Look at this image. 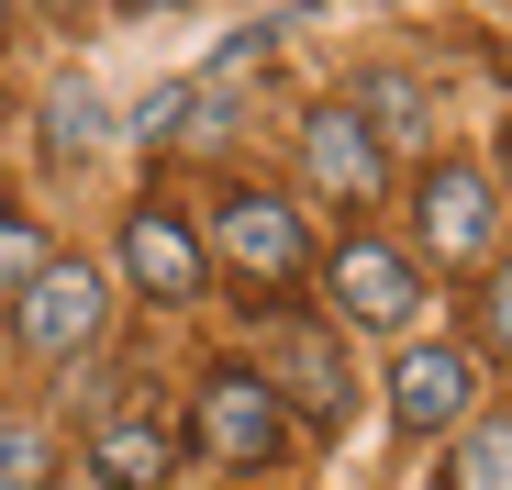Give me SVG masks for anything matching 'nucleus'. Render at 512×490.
Returning a JSON list of instances; mask_svg holds the SVG:
<instances>
[{
    "label": "nucleus",
    "instance_id": "nucleus-4",
    "mask_svg": "<svg viewBox=\"0 0 512 490\" xmlns=\"http://www.w3.org/2000/svg\"><path fill=\"white\" fill-rule=\"evenodd\" d=\"M123 268H134V290L145 301H201V279H212V234L190 223V212H167V201H145V212H123Z\"/></svg>",
    "mask_w": 512,
    "mask_h": 490
},
{
    "label": "nucleus",
    "instance_id": "nucleus-5",
    "mask_svg": "<svg viewBox=\"0 0 512 490\" xmlns=\"http://www.w3.org/2000/svg\"><path fill=\"white\" fill-rule=\"evenodd\" d=\"M268 368H279L268 390H290V401H301L312 424H346V413H357V368H346V323H301V312H290L279 335H268Z\"/></svg>",
    "mask_w": 512,
    "mask_h": 490
},
{
    "label": "nucleus",
    "instance_id": "nucleus-17",
    "mask_svg": "<svg viewBox=\"0 0 512 490\" xmlns=\"http://www.w3.org/2000/svg\"><path fill=\"white\" fill-rule=\"evenodd\" d=\"M123 12H190V0H123Z\"/></svg>",
    "mask_w": 512,
    "mask_h": 490
},
{
    "label": "nucleus",
    "instance_id": "nucleus-14",
    "mask_svg": "<svg viewBox=\"0 0 512 490\" xmlns=\"http://www.w3.org/2000/svg\"><path fill=\"white\" fill-rule=\"evenodd\" d=\"M34 279H45V234H34V212L0 201V301H23Z\"/></svg>",
    "mask_w": 512,
    "mask_h": 490
},
{
    "label": "nucleus",
    "instance_id": "nucleus-7",
    "mask_svg": "<svg viewBox=\"0 0 512 490\" xmlns=\"http://www.w3.org/2000/svg\"><path fill=\"white\" fill-rule=\"evenodd\" d=\"M201 446H212L223 468H268V457L290 446V413H279V390H268V379H245V368L201 379Z\"/></svg>",
    "mask_w": 512,
    "mask_h": 490
},
{
    "label": "nucleus",
    "instance_id": "nucleus-12",
    "mask_svg": "<svg viewBox=\"0 0 512 490\" xmlns=\"http://www.w3.org/2000/svg\"><path fill=\"white\" fill-rule=\"evenodd\" d=\"M357 112H368V134H390V145H423V134H435V101H423L401 67H379V78H368Z\"/></svg>",
    "mask_w": 512,
    "mask_h": 490
},
{
    "label": "nucleus",
    "instance_id": "nucleus-6",
    "mask_svg": "<svg viewBox=\"0 0 512 490\" xmlns=\"http://www.w3.org/2000/svg\"><path fill=\"white\" fill-rule=\"evenodd\" d=\"M323 279H334V323H368V335H412V312H423L412 257H390V245H368V234L334 245Z\"/></svg>",
    "mask_w": 512,
    "mask_h": 490
},
{
    "label": "nucleus",
    "instance_id": "nucleus-10",
    "mask_svg": "<svg viewBox=\"0 0 512 490\" xmlns=\"http://www.w3.org/2000/svg\"><path fill=\"white\" fill-rule=\"evenodd\" d=\"M90 468H101V490H167L179 446H167V424H134V413H112V424L90 435Z\"/></svg>",
    "mask_w": 512,
    "mask_h": 490
},
{
    "label": "nucleus",
    "instance_id": "nucleus-3",
    "mask_svg": "<svg viewBox=\"0 0 512 490\" xmlns=\"http://www.w3.org/2000/svg\"><path fill=\"white\" fill-rule=\"evenodd\" d=\"M412 234H423V257L435 268H490V245H501V201L479 168H457V156H435L412 190Z\"/></svg>",
    "mask_w": 512,
    "mask_h": 490
},
{
    "label": "nucleus",
    "instance_id": "nucleus-13",
    "mask_svg": "<svg viewBox=\"0 0 512 490\" xmlns=\"http://www.w3.org/2000/svg\"><path fill=\"white\" fill-rule=\"evenodd\" d=\"M45 479H56V446H45V424L0 413V490H45Z\"/></svg>",
    "mask_w": 512,
    "mask_h": 490
},
{
    "label": "nucleus",
    "instance_id": "nucleus-18",
    "mask_svg": "<svg viewBox=\"0 0 512 490\" xmlns=\"http://www.w3.org/2000/svg\"><path fill=\"white\" fill-rule=\"evenodd\" d=\"M501 168H512V134H501Z\"/></svg>",
    "mask_w": 512,
    "mask_h": 490
},
{
    "label": "nucleus",
    "instance_id": "nucleus-11",
    "mask_svg": "<svg viewBox=\"0 0 512 490\" xmlns=\"http://www.w3.org/2000/svg\"><path fill=\"white\" fill-rule=\"evenodd\" d=\"M446 490H512V413H479V424H457Z\"/></svg>",
    "mask_w": 512,
    "mask_h": 490
},
{
    "label": "nucleus",
    "instance_id": "nucleus-2",
    "mask_svg": "<svg viewBox=\"0 0 512 490\" xmlns=\"http://www.w3.org/2000/svg\"><path fill=\"white\" fill-rule=\"evenodd\" d=\"M12 335H23L34 357H90V346L112 335V290H101V268H90V257H45V279L12 301Z\"/></svg>",
    "mask_w": 512,
    "mask_h": 490
},
{
    "label": "nucleus",
    "instance_id": "nucleus-1",
    "mask_svg": "<svg viewBox=\"0 0 512 490\" xmlns=\"http://www.w3.org/2000/svg\"><path fill=\"white\" fill-rule=\"evenodd\" d=\"M212 257H223L245 290H290V279L312 268V234H301V212H290L279 190H223V201H212Z\"/></svg>",
    "mask_w": 512,
    "mask_h": 490
},
{
    "label": "nucleus",
    "instance_id": "nucleus-8",
    "mask_svg": "<svg viewBox=\"0 0 512 490\" xmlns=\"http://www.w3.org/2000/svg\"><path fill=\"white\" fill-rule=\"evenodd\" d=\"M301 179H312L323 201H346V212L379 201V134H368L357 101H323V112L301 123Z\"/></svg>",
    "mask_w": 512,
    "mask_h": 490
},
{
    "label": "nucleus",
    "instance_id": "nucleus-15",
    "mask_svg": "<svg viewBox=\"0 0 512 490\" xmlns=\"http://www.w3.org/2000/svg\"><path fill=\"white\" fill-rule=\"evenodd\" d=\"M45 123H56V156H78V145H101V134H112V112H101L90 78H78V90H56V112H45Z\"/></svg>",
    "mask_w": 512,
    "mask_h": 490
},
{
    "label": "nucleus",
    "instance_id": "nucleus-9",
    "mask_svg": "<svg viewBox=\"0 0 512 490\" xmlns=\"http://www.w3.org/2000/svg\"><path fill=\"white\" fill-rule=\"evenodd\" d=\"M468 390H479L468 346H401V368H390V424H401V435H446V424H468Z\"/></svg>",
    "mask_w": 512,
    "mask_h": 490
},
{
    "label": "nucleus",
    "instance_id": "nucleus-16",
    "mask_svg": "<svg viewBox=\"0 0 512 490\" xmlns=\"http://www.w3.org/2000/svg\"><path fill=\"white\" fill-rule=\"evenodd\" d=\"M479 323H490V346H501V357H512V257H501V268H490V301H479Z\"/></svg>",
    "mask_w": 512,
    "mask_h": 490
},
{
    "label": "nucleus",
    "instance_id": "nucleus-19",
    "mask_svg": "<svg viewBox=\"0 0 512 490\" xmlns=\"http://www.w3.org/2000/svg\"><path fill=\"white\" fill-rule=\"evenodd\" d=\"M0 23H12V0H0Z\"/></svg>",
    "mask_w": 512,
    "mask_h": 490
}]
</instances>
